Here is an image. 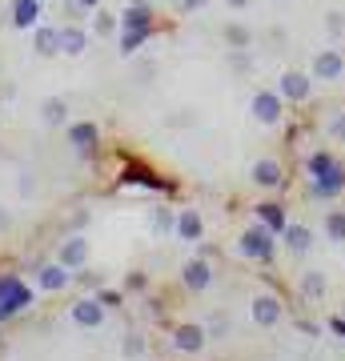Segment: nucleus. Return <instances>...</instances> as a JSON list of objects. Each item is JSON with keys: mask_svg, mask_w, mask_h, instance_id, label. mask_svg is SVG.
Returning a JSON list of instances; mask_svg holds the SVG:
<instances>
[{"mask_svg": "<svg viewBox=\"0 0 345 361\" xmlns=\"http://www.w3.org/2000/svg\"><path fill=\"white\" fill-rule=\"evenodd\" d=\"M341 313H345V305H341Z\"/></svg>", "mask_w": 345, "mask_h": 361, "instance_id": "23", "label": "nucleus"}, {"mask_svg": "<svg viewBox=\"0 0 345 361\" xmlns=\"http://www.w3.org/2000/svg\"><path fill=\"white\" fill-rule=\"evenodd\" d=\"M249 317H253L261 329H273V325H282L285 310H282V301H277L273 293H257L253 305H249Z\"/></svg>", "mask_w": 345, "mask_h": 361, "instance_id": "4", "label": "nucleus"}, {"mask_svg": "<svg viewBox=\"0 0 345 361\" xmlns=\"http://www.w3.org/2000/svg\"><path fill=\"white\" fill-rule=\"evenodd\" d=\"M225 40H229L233 49H245V44L253 40V32H249L245 25H229V28H225Z\"/></svg>", "mask_w": 345, "mask_h": 361, "instance_id": "16", "label": "nucleus"}, {"mask_svg": "<svg viewBox=\"0 0 345 361\" xmlns=\"http://www.w3.org/2000/svg\"><path fill=\"white\" fill-rule=\"evenodd\" d=\"M341 161H337V153H329V149H317V153L305 161V173H309V180L313 177H321V173H329V169H337Z\"/></svg>", "mask_w": 345, "mask_h": 361, "instance_id": "12", "label": "nucleus"}, {"mask_svg": "<svg viewBox=\"0 0 345 361\" xmlns=\"http://www.w3.org/2000/svg\"><path fill=\"white\" fill-rule=\"evenodd\" d=\"M282 241H285V249H289L293 257H305L309 249H313V233H309L305 225H285Z\"/></svg>", "mask_w": 345, "mask_h": 361, "instance_id": "9", "label": "nucleus"}, {"mask_svg": "<svg viewBox=\"0 0 345 361\" xmlns=\"http://www.w3.org/2000/svg\"><path fill=\"white\" fill-rule=\"evenodd\" d=\"M325 137H333V141H345V113H333L329 121H325Z\"/></svg>", "mask_w": 345, "mask_h": 361, "instance_id": "17", "label": "nucleus"}, {"mask_svg": "<svg viewBox=\"0 0 345 361\" xmlns=\"http://www.w3.org/2000/svg\"><path fill=\"white\" fill-rule=\"evenodd\" d=\"M177 233L185 237V241H197L205 233V221L197 217V213H181V221H177Z\"/></svg>", "mask_w": 345, "mask_h": 361, "instance_id": "14", "label": "nucleus"}, {"mask_svg": "<svg viewBox=\"0 0 345 361\" xmlns=\"http://www.w3.org/2000/svg\"><path fill=\"white\" fill-rule=\"evenodd\" d=\"M309 73H313L317 80H341V73H345V56H341L337 49H321L317 56H313Z\"/></svg>", "mask_w": 345, "mask_h": 361, "instance_id": "6", "label": "nucleus"}, {"mask_svg": "<svg viewBox=\"0 0 345 361\" xmlns=\"http://www.w3.org/2000/svg\"><path fill=\"white\" fill-rule=\"evenodd\" d=\"M229 4H233V8H245V4H249V0H229Z\"/></svg>", "mask_w": 345, "mask_h": 361, "instance_id": "22", "label": "nucleus"}, {"mask_svg": "<svg viewBox=\"0 0 345 361\" xmlns=\"http://www.w3.org/2000/svg\"><path fill=\"white\" fill-rule=\"evenodd\" d=\"M297 289H301L305 301L317 305V301H325V293H329V277H325L321 269H305V273H301V281H297Z\"/></svg>", "mask_w": 345, "mask_h": 361, "instance_id": "7", "label": "nucleus"}, {"mask_svg": "<svg viewBox=\"0 0 345 361\" xmlns=\"http://www.w3.org/2000/svg\"><path fill=\"white\" fill-rule=\"evenodd\" d=\"M209 281H213V269H209L205 261H189V265H185V285H189V289H209Z\"/></svg>", "mask_w": 345, "mask_h": 361, "instance_id": "13", "label": "nucleus"}, {"mask_svg": "<svg viewBox=\"0 0 345 361\" xmlns=\"http://www.w3.org/2000/svg\"><path fill=\"white\" fill-rule=\"evenodd\" d=\"M325 325H329V329H333L337 337H345V313H337V317H329Z\"/></svg>", "mask_w": 345, "mask_h": 361, "instance_id": "20", "label": "nucleus"}, {"mask_svg": "<svg viewBox=\"0 0 345 361\" xmlns=\"http://www.w3.org/2000/svg\"><path fill=\"white\" fill-rule=\"evenodd\" d=\"M153 225H157V229H173V217H169V213H157Z\"/></svg>", "mask_w": 345, "mask_h": 361, "instance_id": "21", "label": "nucleus"}, {"mask_svg": "<svg viewBox=\"0 0 345 361\" xmlns=\"http://www.w3.org/2000/svg\"><path fill=\"white\" fill-rule=\"evenodd\" d=\"M325 237L329 241H345V209H329L325 213Z\"/></svg>", "mask_w": 345, "mask_h": 361, "instance_id": "15", "label": "nucleus"}, {"mask_svg": "<svg viewBox=\"0 0 345 361\" xmlns=\"http://www.w3.org/2000/svg\"><path fill=\"white\" fill-rule=\"evenodd\" d=\"M277 92H282L289 104H305L313 97V73H301V68H285L282 80H277Z\"/></svg>", "mask_w": 345, "mask_h": 361, "instance_id": "3", "label": "nucleus"}, {"mask_svg": "<svg viewBox=\"0 0 345 361\" xmlns=\"http://www.w3.org/2000/svg\"><path fill=\"white\" fill-rule=\"evenodd\" d=\"M253 213H257V221H261L265 229H273V233H285V225H289V217H285V209L277 205V201H261Z\"/></svg>", "mask_w": 345, "mask_h": 361, "instance_id": "11", "label": "nucleus"}, {"mask_svg": "<svg viewBox=\"0 0 345 361\" xmlns=\"http://www.w3.org/2000/svg\"><path fill=\"white\" fill-rule=\"evenodd\" d=\"M277 233L273 229H265L261 221H257L253 229H245L241 237H237V249H241V257H249V261H261V265H273L277 261Z\"/></svg>", "mask_w": 345, "mask_h": 361, "instance_id": "1", "label": "nucleus"}, {"mask_svg": "<svg viewBox=\"0 0 345 361\" xmlns=\"http://www.w3.org/2000/svg\"><path fill=\"white\" fill-rule=\"evenodd\" d=\"M345 193V169H329V173H321V177H313V197H325V201H333V197Z\"/></svg>", "mask_w": 345, "mask_h": 361, "instance_id": "8", "label": "nucleus"}, {"mask_svg": "<svg viewBox=\"0 0 345 361\" xmlns=\"http://www.w3.org/2000/svg\"><path fill=\"white\" fill-rule=\"evenodd\" d=\"M325 28H329L333 37H341V32H345V16L341 13H329V16H325Z\"/></svg>", "mask_w": 345, "mask_h": 361, "instance_id": "18", "label": "nucleus"}, {"mask_svg": "<svg viewBox=\"0 0 345 361\" xmlns=\"http://www.w3.org/2000/svg\"><path fill=\"white\" fill-rule=\"evenodd\" d=\"M173 345H177L181 353H197V349L205 345V329L201 325H177V329H173Z\"/></svg>", "mask_w": 345, "mask_h": 361, "instance_id": "10", "label": "nucleus"}, {"mask_svg": "<svg viewBox=\"0 0 345 361\" xmlns=\"http://www.w3.org/2000/svg\"><path fill=\"white\" fill-rule=\"evenodd\" d=\"M249 113H253L257 125H282V116H285V97H282V92H273V89H261V92H253V104H249Z\"/></svg>", "mask_w": 345, "mask_h": 361, "instance_id": "2", "label": "nucleus"}, {"mask_svg": "<svg viewBox=\"0 0 345 361\" xmlns=\"http://www.w3.org/2000/svg\"><path fill=\"white\" fill-rule=\"evenodd\" d=\"M293 325H297V329H301L305 337H317V334H321V325H317V322H309V317H297Z\"/></svg>", "mask_w": 345, "mask_h": 361, "instance_id": "19", "label": "nucleus"}, {"mask_svg": "<svg viewBox=\"0 0 345 361\" xmlns=\"http://www.w3.org/2000/svg\"><path fill=\"white\" fill-rule=\"evenodd\" d=\"M249 180H253L257 189H282V180H285L282 161H277V157H261V161H253Z\"/></svg>", "mask_w": 345, "mask_h": 361, "instance_id": "5", "label": "nucleus"}]
</instances>
